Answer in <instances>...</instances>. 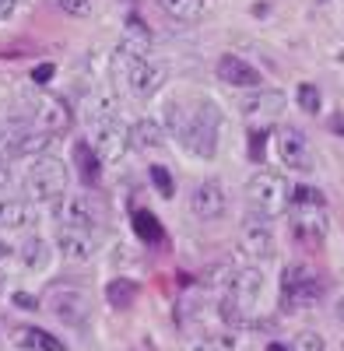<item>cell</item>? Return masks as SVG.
Here are the masks:
<instances>
[{"label": "cell", "instance_id": "obj_1", "mask_svg": "<svg viewBox=\"0 0 344 351\" xmlns=\"http://www.w3.org/2000/svg\"><path fill=\"white\" fill-rule=\"evenodd\" d=\"M165 130L176 137L190 155L214 158L218 130H221V109L214 102H208V99H200V102L172 99L165 106Z\"/></svg>", "mask_w": 344, "mask_h": 351}, {"label": "cell", "instance_id": "obj_2", "mask_svg": "<svg viewBox=\"0 0 344 351\" xmlns=\"http://www.w3.org/2000/svg\"><path fill=\"white\" fill-rule=\"evenodd\" d=\"M88 127H92V144L99 158L106 162H123V155L130 152V127L123 120L120 106L109 95H95L88 106Z\"/></svg>", "mask_w": 344, "mask_h": 351}, {"label": "cell", "instance_id": "obj_3", "mask_svg": "<svg viewBox=\"0 0 344 351\" xmlns=\"http://www.w3.org/2000/svg\"><path fill=\"white\" fill-rule=\"evenodd\" d=\"M292 193H295L292 180H288V176H281V172H274V169H256L246 180V204H249V211L267 218V221L288 211Z\"/></svg>", "mask_w": 344, "mask_h": 351}, {"label": "cell", "instance_id": "obj_4", "mask_svg": "<svg viewBox=\"0 0 344 351\" xmlns=\"http://www.w3.org/2000/svg\"><path fill=\"white\" fill-rule=\"evenodd\" d=\"M288 221H292V232L295 239L306 243V246H323L327 239V204H323V193L320 190H309V186H295L292 193V204H288Z\"/></svg>", "mask_w": 344, "mask_h": 351}, {"label": "cell", "instance_id": "obj_5", "mask_svg": "<svg viewBox=\"0 0 344 351\" xmlns=\"http://www.w3.org/2000/svg\"><path fill=\"white\" fill-rule=\"evenodd\" d=\"M323 299L320 274L312 271V263H288L281 271V309H306Z\"/></svg>", "mask_w": 344, "mask_h": 351}, {"label": "cell", "instance_id": "obj_6", "mask_svg": "<svg viewBox=\"0 0 344 351\" xmlns=\"http://www.w3.org/2000/svg\"><path fill=\"white\" fill-rule=\"evenodd\" d=\"M25 190L32 200H60L67 193V165L60 158L53 155H39L32 158V165H28L25 172Z\"/></svg>", "mask_w": 344, "mask_h": 351}, {"label": "cell", "instance_id": "obj_7", "mask_svg": "<svg viewBox=\"0 0 344 351\" xmlns=\"http://www.w3.org/2000/svg\"><path fill=\"white\" fill-rule=\"evenodd\" d=\"M46 306H49V313L60 319V324H67L74 330H81L84 324H88V316H92L88 295H84L77 285H56L46 295Z\"/></svg>", "mask_w": 344, "mask_h": 351}, {"label": "cell", "instance_id": "obj_8", "mask_svg": "<svg viewBox=\"0 0 344 351\" xmlns=\"http://www.w3.org/2000/svg\"><path fill=\"white\" fill-rule=\"evenodd\" d=\"M25 120H32L39 130L46 134H64L67 123H71V112L60 99H53V95H42V92H32V95H25Z\"/></svg>", "mask_w": 344, "mask_h": 351}, {"label": "cell", "instance_id": "obj_9", "mask_svg": "<svg viewBox=\"0 0 344 351\" xmlns=\"http://www.w3.org/2000/svg\"><path fill=\"white\" fill-rule=\"evenodd\" d=\"M60 256L67 260H88L99 253L102 246V228H81V225H56V236H53Z\"/></svg>", "mask_w": 344, "mask_h": 351}, {"label": "cell", "instance_id": "obj_10", "mask_svg": "<svg viewBox=\"0 0 344 351\" xmlns=\"http://www.w3.org/2000/svg\"><path fill=\"white\" fill-rule=\"evenodd\" d=\"M274 152H278L281 165L292 169V172H309L312 169V148H309L306 134L295 130V127H278L274 130Z\"/></svg>", "mask_w": 344, "mask_h": 351}, {"label": "cell", "instance_id": "obj_11", "mask_svg": "<svg viewBox=\"0 0 344 351\" xmlns=\"http://www.w3.org/2000/svg\"><path fill=\"white\" fill-rule=\"evenodd\" d=\"M239 250L249 256V260H271L278 243H274V232H271V221L260 218V215H249L239 228Z\"/></svg>", "mask_w": 344, "mask_h": 351}, {"label": "cell", "instance_id": "obj_12", "mask_svg": "<svg viewBox=\"0 0 344 351\" xmlns=\"http://www.w3.org/2000/svg\"><path fill=\"white\" fill-rule=\"evenodd\" d=\"M165 81H169V67L158 60V56H145V60L127 67V84H130V92L137 99H151Z\"/></svg>", "mask_w": 344, "mask_h": 351}, {"label": "cell", "instance_id": "obj_13", "mask_svg": "<svg viewBox=\"0 0 344 351\" xmlns=\"http://www.w3.org/2000/svg\"><path fill=\"white\" fill-rule=\"evenodd\" d=\"M225 208H228V197L218 180H204L190 190V215L197 221H218L225 215Z\"/></svg>", "mask_w": 344, "mask_h": 351}, {"label": "cell", "instance_id": "obj_14", "mask_svg": "<svg viewBox=\"0 0 344 351\" xmlns=\"http://www.w3.org/2000/svg\"><path fill=\"white\" fill-rule=\"evenodd\" d=\"M60 225H81V228H102V208L99 200H92L88 193H74L64 197L60 208H56Z\"/></svg>", "mask_w": 344, "mask_h": 351}, {"label": "cell", "instance_id": "obj_15", "mask_svg": "<svg viewBox=\"0 0 344 351\" xmlns=\"http://www.w3.org/2000/svg\"><path fill=\"white\" fill-rule=\"evenodd\" d=\"M151 56V28L140 21V18H127L123 25V36H120V49H116V60H123L127 67Z\"/></svg>", "mask_w": 344, "mask_h": 351}, {"label": "cell", "instance_id": "obj_16", "mask_svg": "<svg viewBox=\"0 0 344 351\" xmlns=\"http://www.w3.org/2000/svg\"><path fill=\"white\" fill-rule=\"evenodd\" d=\"M239 109L249 120H278L284 112V92H278V88H256V92H249L239 102Z\"/></svg>", "mask_w": 344, "mask_h": 351}, {"label": "cell", "instance_id": "obj_17", "mask_svg": "<svg viewBox=\"0 0 344 351\" xmlns=\"http://www.w3.org/2000/svg\"><path fill=\"white\" fill-rule=\"evenodd\" d=\"M228 295H232L243 309L253 306V302H260V295H264V274L256 267H236V278H232Z\"/></svg>", "mask_w": 344, "mask_h": 351}, {"label": "cell", "instance_id": "obj_18", "mask_svg": "<svg viewBox=\"0 0 344 351\" xmlns=\"http://www.w3.org/2000/svg\"><path fill=\"white\" fill-rule=\"evenodd\" d=\"M218 77L232 88H260V71L246 64L243 56H221L218 60Z\"/></svg>", "mask_w": 344, "mask_h": 351}, {"label": "cell", "instance_id": "obj_19", "mask_svg": "<svg viewBox=\"0 0 344 351\" xmlns=\"http://www.w3.org/2000/svg\"><path fill=\"white\" fill-rule=\"evenodd\" d=\"M32 221H36V208L28 200H21V197H4L0 200V228L14 232V228H28Z\"/></svg>", "mask_w": 344, "mask_h": 351}, {"label": "cell", "instance_id": "obj_20", "mask_svg": "<svg viewBox=\"0 0 344 351\" xmlns=\"http://www.w3.org/2000/svg\"><path fill=\"white\" fill-rule=\"evenodd\" d=\"M11 341L18 344V348H25V351H64V344H60V337H53L49 330H42V327H14L11 330Z\"/></svg>", "mask_w": 344, "mask_h": 351}, {"label": "cell", "instance_id": "obj_21", "mask_svg": "<svg viewBox=\"0 0 344 351\" xmlns=\"http://www.w3.org/2000/svg\"><path fill=\"white\" fill-rule=\"evenodd\" d=\"M49 243L42 239V236H28L25 243H21V263H25V271H46L49 267Z\"/></svg>", "mask_w": 344, "mask_h": 351}, {"label": "cell", "instance_id": "obj_22", "mask_svg": "<svg viewBox=\"0 0 344 351\" xmlns=\"http://www.w3.org/2000/svg\"><path fill=\"white\" fill-rule=\"evenodd\" d=\"M74 162H77V169H81V180L84 183H99V172H102V158H99V152H95V144H88V141H77L74 144Z\"/></svg>", "mask_w": 344, "mask_h": 351}, {"label": "cell", "instance_id": "obj_23", "mask_svg": "<svg viewBox=\"0 0 344 351\" xmlns=\"http://www.w3.org/2000/svg\"><path fill=\"white\" fill-rule=\"evenodd\" d=\"M162 137H165V127L158 120H137L130 127V148H140V152H145V148H158Z\"/></svg>", "mask_w": 344, "mask_h": 351}, {"label": "cell", "instance_id": "obj_24", "mask_svg": "<svg viewBox=\"0 0 344 351\" xmlns=\"http://www.w3.org/2000/svg\"><path fill=\"white\" fill-rule=\"evenodd\" d=\"M158 4H162V11H165L172 21L190 25V21H197L200 14H204L208 0H158Z\"/></svg>", "mask_w": 344, "mask_h": 351}, {"label": "cell", "instance_id": "obj_25", "mask_svg": "<svg viewBox=\"0 0 344 351\" xmlns=\"http://www.w3.org/2000/svg\"><path fill=\"white\" fill-rule=\"evenodd\" d=\"M106 299H109V306H112V309H130V306L137 302V285H134V281H127V278L109 281Z\"/></svg>", "mask_w": 344, "mask_h": 351}, {"label": "cell", "instance_id": "obj_26", "mask_svg": "<svg viewBox=\"0 0 344 351\" xmlns=\"http://www.w3.org/2000/svg\"><path fill=\"white\" fill-rule=\"evenodd\" d=\"M134 228L145 243H162V225L151 211H134Z\"/></svg>", "mask_w": 344, "mask_h": 351}, {"label": "cell", "instance_id": "obj_27", "mask_svg": "<svg viewBox=\"0 0 344 351\" xmlns=\"http://www.w3.org/2000/svg\"><path fill=\"white\" fill-rule=\"evenodd\" d=\"M151 183H155V190H158L162 197H172V193H176V183H172V176H169L165 165H151Z\"/></svg>", "mask_w": 344, "mask_h": 351}, {"label": "cell", "instance_id": "obj_28", "mask_svg": "<svg viewBox=\"0 0 344 351\" xmlns=\"http://www.w3.org/2000/svg\"><path fill=\"white\" fill-rule=\"evenodd\" d=\"M53 4L60 8L64 14H71V18H88V14H92V8H95L92 0H53Z\"/></svg>", "mask_w": 344, "mask_h": 351}, {"label": "cell", "instance_id": "obj_29", "mask_svg": "<svg viewBox=\"0 0 344 351\" xmlns=\"http://www.w3.org/2000/svg\"><path fill=\"white\" fill-rule=\"evenodd\" d=\"M288 351H327V348H323V337H320V334L302 330V334L292 341V348H288Z\"/></svg>", "mask_w": 344, "mask_h": 351}, {"label": "cell", "instance_id": "obj_30", "mask_svg": "<svg viewBox=\"0 0 344 351\" xmlns=\"http://www.w3.org/2000/svg\"><path fill=\"white\" fill-rule=\"evenodd\" d=\"M299 106L302 112H320V92L312 84H299Z\"/></svg>", "mask_w": 344, "mask_h": 351}, {"label": "cell", "instance_id": "obj_31", "mask_svg": "<svg viewBox=\"0 0 344 351\" xmlns=\"http://www.w3.org/2000/svg\"><path fill=\"white\" fill-rule=\"evenodd\" d=\"M11 183V162L4 158V155H0V190H4Z\"/></svg>", "mask_w": 344, "mask_h": 351}, {"label": "cell", "instance_id": "obj_32", "mask_svg": "<svg viewBox=\"0 0 344 351\" xmlns=\"http://www.w3.org/2000/svg\"><path fill=\"white\" fill-rule=\"evenodd\" d=\"M180 351H214V344H211V341H190V344H183Z\"/></svg>", "mask_w": 344, "mask_h": 351}, {"label": "cell", "instance_id": "obj_33", "mask_svg": "<svg viewBox=\"0 0 344 351\" xmlns=\"http://www.w3.org/2000/svg\"><path fill=\"white\" fill-rule=\"evenodd\" d=\"M14 8H18V0H0V21H8L14 14Z\"/></svg>", "mask_w": 344, "mask_h": 351}, {"label": "cell", "instance_id": "obj_34", "mask_svg": "<svg viewBox=\"0 0 344 351\" xmlns=\"http://www.w3.org/2000/svg\"><path fill=\"white\" fill-rule=\"evenodd\" d=\"M49 74H53V64H42V67H36V81H49Z\"/></svg>", "mask_w": 344, "mask_h": 351}, {"label": "cell", "instance_id": "obj_35", "mask_svg": "<svg viewBox=\"0 0 344 351\" xmlns=\"http://www.w3.org/2000/svg\"><path fill=\"white\" fill-rule=\"evenodd\" d=\"M14 302L25 306V309H28V306H36V299H28V295H14Z\"/></svg>", "mask_w": 344, "mask_h": 351}, {"label": "cell", "instance_id": "obj_36", "mask_svg": "<svg viewBox=\"0 0 344 351\" xmlns=\"http://www.w3.org/2000/svg\"><path fill=\"white\" fill-rule=\"evenodd\" d=\"M337 319H341V324H344V295L337 299Z\"/></svg>", "mask_w": 344, "mask_h": 351}, {"label": "cell", "instance_id": "obj_37", "mask_svg": "<svg viewBox=\"0 0 344 351\" xmlns=\"http://www.w3.org/2000/svg\"><path fill=\"white\" fill-rule=\"evenodd\" d=\"M267 351H288V348H281V344H271V348H267Z\"/></svg>", "mask_w": 344, "mask_h": 351}]
</instances>
